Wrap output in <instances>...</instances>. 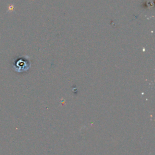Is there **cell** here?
<instances>
[{
    "label": "cell",
    "mask_w": 155,
    "mask_h": 155,
    "mask_svg": "<svg viewBox=\"0 0 155 155\" xmlns=\"http://www.w3.org/2000/svg\"><path fill=\"white\" fill-rule=\"evenodd\" d=\"M12 68L13 70L16 72L21 73L25 71L28 68L27 61L21 59H18L13 62Z\"/></svg>",
    "instance_id": "1"
}]
</instances>
